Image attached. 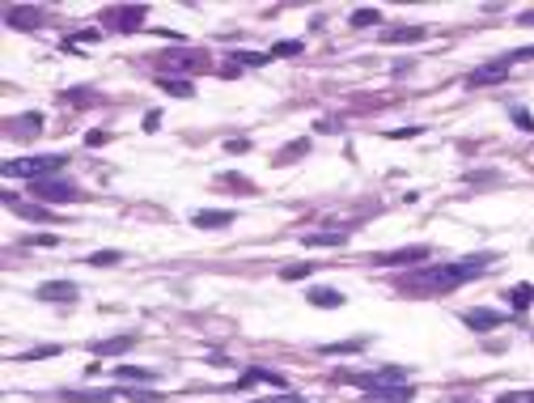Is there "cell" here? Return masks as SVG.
I'll return each instance as SVG.
<instances>
[{
  "mask_svg": "<svg viewBox=\"0 0 534 403\" xmlns=\"http://www.w3.org/2000/svg\"><path fill=\"white\" fill-rule=\"evenodd\" d=\"M64 153H42V157H21V161H4V174H21V178H30V183H38V178H55L59 170H64Z\"/></svg>",
  "mask_w": 534,
  "mask_h": 403,
  "instance_id": "1",
  "label": "cell"
},
{
  "mask_svg": "<svg viewBox=\"0 0 534 403\" xmlns=\"http://www.w3.org/2000/svg\"><path fill=\"white\" fill-rule=\"evenodd\" d=\"M30 191H34L42 204H76V200H81V191H76L68 178H38V183H30Z\"/></svg>",
  "mask_w": 534,
  "mask_h": 403,
  "instance_id": "2",
  "label": "cell"
},
{
  "mask_svg": "<svg viewBox=\"0 0 534 403\" xmlns=\"http://www.w3.org/2000/svg\"><path fill=\"white\" fill-rule=\"evenodd\" d=\"M348 382L365 387V391H378V387H407V370L403 365H382L373 374H344Z\"/></svg>",
  "mask_w": 534,
  "mask_h": 403,
  "instance_id": "3",
  "label": "cell"
},
{
  "mask_svg": "<svg viewBox=\"0 0 534 403\" xmlns=\"http://www.w3.org/2000/svg\"><path fill=\"white\" fill-rule=\"evenodd\" d=\"M233 221H238V217H233L229 208H204V212L191 217L195 229H225V225H233Z\"/></svg>",
  "mask_w": 534,
  "mask_h": 403,
  "instance_id": "4",
  "label": "cell"
},
{
  "mask_svg": "<svg viewBox=\"0 0 534 403\" xmlns=\"http://www.w3.org/2000/svg\"><path fill=\"white\" fill-rule=\"evenodd\" d=\"M463 323H467L471 331H497V327H505V314H501V310H467Z\"/></svg>",
  "mask_w": 534,
  "mask_h": 403,
  "instance_id": "5",
  "label": "cell"
},
{
  "mask_svg": "<svg viewBox=\"0 0 534 403\" xmlns=\"http://www.w3.org/2000/svg\"><path fill=\"white\" fill-rule=\"evenodd\" d=\"M429 259V246H403V251H390V255H378L382 268H403V263H420Z\"/></svg>",
  "mask_w": 534,
  "mask_h": 403,
  "instance_id": "6",
  "label": "cell"
},
{
  "mask_svg": "<svg viewBox=\"0 0 534 403\" xmlns=\"http://www.w3.org/2000/svg\"><path fill=\"white\" fill-rule=\"evenodd\" d=\"M4 17H8V25H17V30H38V17H42V8H34V4H25V8L8 4V8H4Z\"/></svg>",
  "mask_w": 534,
  "mask_h": 403,
  "instance_id": "7",
  "label": "cell"
},
{
  "mask_svg": "<svg viewBox=\"0 0 534 403\" xmlns=\"http://www.w3.org/2000/svg\"><path fill=\"white\" fill-rule=\"evenodd\" d=\"M505 72H509V59H501V64H480V68L467 76V85H497V81H505Z\"/></svg>",
  "mask_w": 534,
  "mask_h": 403,
  "instance_id": "8",
  "label": "cell"
},
{
  "mask_svg": "<svg viewBox=\"0 0 534 403\" xmlns=\"http://www.w3.org/2000/svg\"><path fill=\"white\" fill-rule=\"evenodd\" d=\"M81 289L72 285V280H47V285H38V297L42 302H72Z\"/></svg>",
  "mask_w": 534,
  "mask_h": 403,
  "instance_id": "9",
  "label": "cell"
},
{
  "mask_svg": "<svg viewBox=\"0 0 534 403\" xmlns=\"http://www.w3.org/2000/svg\"><path fill=\"white\" fill-rule=\"evenodd\" d=\"M306 302L318 306V310H339V306H344V293H339V289H327V285H314V289L306 293Z\"/></svg>",
  "mask_w": 534,
  "mask_h": 403,
  "instance_id": "10",
  "label": "cell"
},
{
  "mask_svg": "<svg viewBox=\"0 0 534 403\" xmlns=\"http://www.w3.org/2000/svg\"><path fill=\"white\" fill-rule=\"evenodd\" d=\"M412 399H416L412 387H378V391L365 395V403H412Z\"/></svg>",
  "mask_w": 534,
  "mask_h": 403,
  "instance_id": "11",
  "label": "cell"
},
{
  "mask_svg": "<svg viewBox=\"0 0 534 403\" xmlns=\"http://www.w3.org/2000/svg\"><path fill=\"white\" fill-rule=\"evenodd\" d=\"M4 204H8L13 212H21L25 221H55V212H51V208H42V204H21L17 195H4Z\"/></svg>",
  "mask_w": 534,
  "mask_h": 403,
  "instance_id": "12",
  "label": "cell"
},
{
  "mask_svg": "<svg viewBox=\"0 0 534 403\" xmlns=\"http://www.w3.org/2000/svg\"><path fill=\"white\" fill-rule=\"evenodd\" d=\"M424 38V25H390L382 30V42H420Z\"/></svg>",
  "mask_w": 534,
  "mask_h": 403,
  "instance_id": "13",
  "label": "cell"
},
{
  "mask_svg": "<svg viewBox=\"0 0 534 403\" xmlns=\"http://www.w3.org/2000/svg\"><path fill=\"white\" fill-rule=\"evenodd\" d=\"M199 51H166L161 55V72L157 76H170V72H178V68H191V59H195Z\"/></svg>",
  "mask_w": 534,
  "mask_h": 403,
  "instance_id": "14",
  "label": "cell"
},
{
  "mask_svg": "<svg viewBox=\"0 0 534 403\" xmlns=\"http://www.w3.org/2000/svg\"><path fill=\"white\" fill-rule=\"evenodd\" d=\"M132 344H136V336H110V340L93 344V357H115V353H127Z\"/></svg>",
  "mask_w": 534,
  "mask_h": 403,
  "instance_id": "15",
  "label": "cell"
},
{
  "mask_svg": "<svg viewBox=\"0 0 534 403\" xmlns=\"http://www.w3.org/2000/svg\"><path fill=\"white\" fill-rule=\"evenodd\" d=\"M8 132H13V136H38V132H42V115L30 110V115H21V119H8Z\"/></svg>",
  "mask_w": 534,
  "mask_h": 403,
  "instance_id": "16",
  "label": "cell"
},
{
  "mask_svg": "<svg viewBox=\"0 0 534 403\" xmlns=\"http://www.w3.org/2000/svg\"><path fill=\"white\" fill-rule=\"evenodd\" d=\"M365 344H369V340H365V336H356V340H339V344H323L318 353H323V357H344V353H361Z\"/></svg>",
  "mask_w": 534,
  "mask_h": 403,
  "instance_id": "17",
  "label": "cell"
},
{
  "mask_svg": "<svg viewBox=\"0 0 534 403\" xmlns=\"http://www.w3.org/2000/svg\"><path fill=\"white\" fill-rule=\"evenodd\" d=\"M115 378L119 382H153L157 370H140V365H115Z\"/></svg>",
  "mask_w": 534,
  "mask_h": 403,
  "instance_id": "18",
  "label": "cell"
},
{
  "mask_svg": "<svg viewBox=\"0 0 534 403\" xmlns=\"http://www.w3.org/2000/svg\"><path fill=\"white\" fill-rule=\"evenodd\" d=\"M157 85H161V89H170L174 98H191V93H195V85H191V81H182V76H157Z\"/></svg>",
  "mask_w": 534,
  "mask_h": 403,
  "instance_id": "19",
  "label": "cell"
},
{
  "mask_svg": "<svg viewBox=\"0 0 534 403\" xmlns=\"http://www.w3.org/2000/svg\"><path fill=\"white\" fill-rule=\"evenodd\" d=\"M306 242H310V246H339V242H348V229H331V234H306Z\"/></svg>",
  "mask_w": 534,
  "mask_h": 403,
  "instance_id": "20",
  "label": "cell"
},
{
  "mask_svg": "<svg viewBox=\"0 0 534 403\" xmlns=\"http://www.w3.org/2000/svg\"><path fill=\"white\" fill-rule=\"evenodd\" d=\"M140 17H144V4H132V8H123V13H119V30H140V25H136Z\"/></svg>",
  "mask_w": 534,
  "mask_h": 403,
  "instance_id": "21",
  "label": "cell"
},
{
  "mask_svg": "<svg viewBox=\"0 0 534 403\" xmlns=\"http://www.w3.org/2000/svg\"><path fill=\"white\" fill-rule=\"evenodd\" d=\"M250 382H276V387H280L284 378L272 374V370H246V374H242V387H250Z\"/></svg>",
  "mask_w": 534,
  "mask_h": 403,
  "instance_id": "22",
  "label": "cell"
},
{
  "mask_svg": "<svg viewBox=\"0 0 534 403\" xmlns=\"http://www.w3.org/2000/svg\"><path fill=\"white\" fill-rule=\"evenodd\" d=\"M64 399H72V403H110V399H115V391H89V395H76V391H68Z\"/></svg>",
  "mask_w": 534,
  "mask_h": 403,
  "instance_id": "23",
  "label": "cell"
},
{
  "mask_svg": "<svg viewBox=\"0 0 534 403\" xmlns=\"http://www.w3.org/2000/svg\"><path fill=\"white\" fill-rule=\"evenodd\" d=\"M534 306V285H518L513 289V310H530Z\"/></svg>",
  "mask_w": 534,
  "mask_h": 403,
  "instance_id": "24",
  "label": "cell"
},
{
  "mask_svg": "<svg viewBox=\"0 0 534 403\" xmlns=\"http://www.w3.org/2000/svg\"><path fill=\"white\" fill-rule=\"evenodd\" d=\"M229 59H238V64H246V68H263L272 55H263V51H238V55H229Z\"/></svg>",
  "mask_w": 534,
  "mask_h": 403,
  "instance_id": "25",
  "label": "cell"
},
{
  "mask_svg": "<svg viewBox=\"0 0 534 403\" xmlns=\"http://www.w3.org/2000/svg\"><path fill=\"white\" fill-rule=\"evenodd\" d=\"M85 263H93V268H110V263H123V255H119V251H93Z\"/></svg>",
  "mask_w": 534,
  "mask_h": 403,
  "instance_id": "26",
  "label": "cell"
},
{
  "mask_svg": "<svg viewBox=\"0 0 534 403\" xmlns=\"http://www.w3.org/2000/svg\"><path fill=\"white\" fill-rule=\"evenodd\" d=\"M378 21H382L378 8H356V13H352V25H378Z\"/></svg>",
  "mask_w": 534,
  "mask_h": 403,
  "instance_id": "27",
  "label": "cell"
},
{
  "mask_svg": "<svg viewBox=\"0 0 534 403\" xmlns=\"http://www.w3.org/2000/svg\"><path fill=\"white\" fill-rule=\"evenodd\" d=\"M509 115H513V123H518L522 132H534V115H530V110H526V106H513Z\"/></svg>",
  "mask_w": 534,
  "mask_h": 403,
  "instance_id": "28",
  "label": "cell"
},
{
  "mask_svg": "<svg viewBox=\"0 0 534 403\" xmlns=\"http://www.w3.org/2000/svg\"><path fill=\"white\" fill-rule=\"evenodd\" d=\"M272 55H301V42H297V38H280V42L272 47Z\"/></svg>",
  "mask_w": 534,
  "mask_h": 403,
  "instance_id": "29",
  "label": "cell"
},
{
  "mask_svg": "<svg viewBox=\"0 0 534 403\" xmlns=\"http://www.w3.org/2000/svg\"><path fill=\"white\" fill-rule=\"evenodd\" d=\"M306 149H310V144H306V140H297V144H289V149H280V157H276V161H280V166H289V161H293V157H301Z\"/></svg>",
  "mask_w": 534,
  "mask_h": 403,
  "instance_id": "30",
  "label": "cell"
},
{
  "mask_svg": "<svg viewBox=\"0 0 534 403\" xmlns=\"http://www.w3.org/2000/svg\"><path fill=\"white\" fill-rule=\"evenodd\" d=\"M301 276H310V263H289V268H280V280H301Z\"/></svg>",
  "mask_w": 534,
  "mask_h": 403,
  "instance_id": "31",
  "label": "cell"
},
{
  "mask_svg": "<svg viewBox=\"0 0 534 403\" xmlns=\"http://www.w3.org/2000/svg\"><path fill=\"white\" fill-rule=\"evenodd\" d=\"M42 357H59V344H42V348H30L21 361H42Z\"/></svg>",
  "mask_w": 534,
  "mask_h": 403,
  "instance_id": "32",
  "label": "cell"
},
{
  "mask_svg": "<svg viewBox=\"0 0 534 403\" xmlns=\"http://www.w3.org/2000/svg\"><path fill=\"white\" fill-rule=\"evenodd\" d=\"M123 399H132V403H153L157 395H149V391H123Z\"/></svg>",
  "mask_w": 534,
  "mask_h": 403,
  "instance_id": "33",
  "label": "cell"
},
{
  "mask_svg": "<svg viewBox=\"0 0 534 403\" xmlns=\"http://www.w3.org/2000/svg\"><path fill=\"white\" fill-rule=\"evenodd\" d=\"M157 127H161V115H157V110H149V115H144V132H157Z\"/></svg>",
  "mask_w": 534,
  "mask_h": 403,
  "instance_id": "34",
  "label": "cell"
},
{
  "mask_svg": "<svg viewBox=\"0 0 534 403\" xmlns=\"http://www.w3.org/2000/svg\"><path fill=\"white\" fill-rule=\"evenodd\" d=\"M55 242H59L55 234H38V238H30V246H55Z\"/></svg>",
  "mask_w": 534,
  "mask_h": 403,
  "instance_id": "35",
  "label": "cell"
},
{
  "mask_svg": "<svg viewBox=\"0 0 534 403\" xmlns=\"http://www.w3.org/2000/svg\"><path fill=\"white\" fill-rule=\"evenodd\" d=\"M255 403H301L297 395H276V399H255Z\"/></svg>",
  "mask_w": 534,
  "mask_h": 403,
  "instance_id": "36",
  "label": "cell"
},
{
  "mask_svg": "<svg viewBox=\"0 0 534 403\" xmlns=\"http://www.w3.org/2000/svg\"><path fill=\"white\" fill-rule=\"evenodd\" d=\"M509 59H534V47H526V51H513Z\"/></svg>",
  "mask_w": 534,
  "mask_h": 403,
  "instance_id": "37",
  "label": "cell"
},
{
  "mask_svg": "<svg viewBox=\"0 0 534 403\" xmlns=\"http://www.w3.org/2000/svg\"><path fill=\"white\" fill-rule=\"evenodd\" d=\"M518 21H522V25H534V8H526V13H522Z\"/></svg>",
  "mask_w": 534,
  "mask_h": 403,
  "instance_id": "38",
  "label": "cell"
},
{
  "mask_svg": "<svg viewBox=\"0 0 534 403\" xmlns=\"http://www.w3.org/2000/svg\"><path fill=\"white\" fill-rule=\"evenodd\" d=\"M505 399H522V403H534V391H530V395H505Z\"/></svg>",
  "mask_w": 534,
  "mask_h": 403,
  "instance_id": "39",
  "label": "cell"
}]
</instances>
